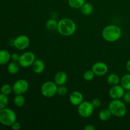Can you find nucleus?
<instances>
[{"mask_svg":"<svg viewBox=\"0 0 130 130\" xmlns=\"http://www.w3.org/2000/svg\"><path fill=\"white\" fill-rule=\"evenodd\" d=\"M58 85L53 81H46L42 85L41 94L46 98L53 97L57 93Z\"/></svg>","mask_w":130,"mask_h":130,"instance_id":"obj_5","label":"nucleus"},{"mask_svg":"<svg viewBox=\"0 0 130 130\" xmlns=\"http://www.w3.org/2000/svg\"><path fill=\"white\" fill-rule=\"evenodd\" d=\"M20 58V55L18 53H14L11 55V59L12 61H15V62H19V60Z\"/></svg>","mask_w":130,"mask_h":130,"instance_id":"obj_31","label":"nucleus"},{"mask_svg":"<svg viewBox=\"0 0 130 130\" xmlns=\"http://www.w3.org/2000/svg\"><path fill=\"white\" fill-rule=\"evenodd\" d=\"M29 88V83L24 79H20L16 81L12 86L13 91L15 95H23L27 91Z\"/></svg>","mask_w":130,"mask_h":130,"instance_id":"obj_8","label":"nucleus"},{"mask_svg":"<svg viewBox=\"0 0 130 130\" xmlns=\"http://www.w3.org/2000/svg\"><path fill=\"white\" fill-rule=\"evenodd\" d=\"M12 91V86H11V85H9V84H5V85H3L1 88V93L6 95V96H8L9 95H10Z\"/></svg>","mask_w":130,"mask_h":130,"instance_id":"obj_24","label":"nucleus"},{"mask_svg":"<svg viewBox=\"0 0 130 130\" xmlns=\"http://www.w3.org/2000/svg\"><path fill=\"white\" fill-rule=\"evenodd\" d=\"M36 60V56L32 52H26L20 55L19 63L22 67L27 68L32 66L33 63Z\"/></svg>","mask_w":130,"mask_h":130,"instance_id":"obj_7","label":"nucleus"},{"mask_svg":"<svg viewBox=\"0 0 130 130\" xmlns=\"http://www.w3.org/2000/svg\"><path fill=\"white\" fill-rule=\"evenodd\" d=\"M126 68L127 71L130 72V60H129L126 63Z\"/></svg>","mask_w":130,"mask_h":130,"instance_id":"obj_33","label":"nucleus"},{"mask_svg":"<svg viewBox=\"0 0 130 130\" xmlns=\"http://www.w3.org/2000/svg\"><path fill=\"white\" fill-rule=\"evenodd\" d=\"M30 44V39L25 35H20L14 39L13 46L19 50H24Z\"/></svg>","mask_w":130,"mask_h":130,"instance_id":"obj_9","label":"nucleus"},{"mask_svg":"<svg viewBox=\"0 0 130 130\" xmlns=\"http://www.w3.org/2000/svg\"><path fill=\"white\" fill-rule=\"evenodd\" d=\"M122 35L120 27L116 25H109L104 28L102 32V38L105 41L113 43L119 40Z\"/></svg>","mask_w":130,"mask_h":130,"instance_id":"obj_2","label":"nucleus"},{"mask_svg":"<svg viewBox=\"0 0 130 130\" xmlns=\"http://www.w3.org/2000/svg\"><path fill=\"white\" fill-rule=\"evenodd\" d=\"M108 109L112 115L117 118H122L126 115L127 112L126 106L120 99H113L109 104Z\"/></svg>","mask_w":130,"mask_h":130,"instance_id":"obj_3","label":"nucleus"},{"mask_svg":"<svg viewBox=\"0 0 130 130\" xmlns=\"http://www.w3.org/2000/svg\"><path fill=\"white\" fill-rule=\"evenodd\" d=\"M20 66L19 65V62L12 61V62H10L9 64L8 65V72L10 74H17L19 71Z\"/></svg>","mask_w":130,"mask_h":130,"instance_id":"obj_17","label":"nucleus"},{"mask_svg":"<svg viewBox=\"0 0 130 130\" xmlns=\"http://www.w3.org/2000/svg\"><path fill=\"white\" fill-rule=\"evenodd\" d=\"M94 109L91 102L83 101L77 106V112L79 115L83 118H90L94 112Z\"/></svg>","mask_w":130,"mask_h":130,"instance_id":"obj_6","label":"nucleus"},{"mask_svg":"<svg viewBox=\"0 0 130 130\" xmlns=\"http://www.w3.org/2000/svg\"><path fill=\"white\" fill-rule=\"evenodd\" d=\"M121 85L125 90H130V74H126L122 77L121 79Z\"/></svg>","mask_w":130,"mask_h":130,"instance_id":"obj_20","label":"nucleus"},{"mask_svg":"<svg viewBox=\"0 0 130 130\" xmlns=\"http://www.w3.org/2000/svg\"><path fill=\"white\" fill-rule=\"evenodd\" d=\"M91 70L94 72L95 76H104L108 72L109 68L105 62H97L93 65Z\"/></svg>","mask_w":130,"mask_h":130,"instance_id":"obj_10","label":"nucleus"},{"mask_svg":"<svg viewBox=\"0 0 130 130\" xmlns=\"http://www.w3.org/2000/svg\"><path fill=\"white\" fill-rule=\"evenodd\" d=\"M11 59V55L7 50H0V66H3L8 63Z\"/></svg>","mask_w":130,"mask_h":130,"instance_id":"obj_15","label":"nucleus"},{"mask_svg":"<svg viewBox=\"0 0 130 130\" xmlns=\"http://www.w3.org/2000/svg\"><path fill=\"white\" fill-rule=\"evenodd\" d=\"M84 129L85 130H95V128L94 127L93 125H92V124H88V125H86V126L84 128Z\"/></svg>","mask_w":130,"mask_h":130,"instance_id":"obj_32","label":"nucleus"},{"mask_svg":"<svg viewBox=\"0 0 130 130\" xmlns=\"http://www.w3.org/2000/svg\"><path fill=\"white\" fill-rule=\"evenodd\" d=\"M8 104V96L0 93V109L6 107Z\"/></svg>","mask_w":130,"mask_h":130,"instance_id":"obj_25","label":"nucleus"},{"mask_svg":"<svg viewBox=\"0 0 130 130\" xmlns=\"http://www.w3.org/2000/svg\"><path fill=\"white\" fill-rule=\"evenodd\" d=\"M58 22L55 19H50L47 20L46 23V27L49 30H53L57 29V26H58Z\"/></svg>","mask_w":130,"mask_h":130,"instance_id":"obj_23","label":"nucleus"},{"mask_svg":"<svg viewBox=\"0 0 130 130\" xmlns=\"http://www.w3.org/2000/svg\"><path fill=\"white\" fill-rule=\"evenodd\" d=\"M95 74L93 72L92 70H88L85 71L83 74V78L86 81H91L95 77Z\"/></svg>","mask_w":130,"mask_h":130,"instance_id":"obj_26","label":"nucleus"},{"mask_svg":"<svg viewBox=\"0 0 130 130\" xmlns=\"http://www.w3.org/2000/svg\"><path fill=\"white\" fill-rule=\"evenodd\" d=\"M124 92L125 90L124 88L118 84L111 86V88L109 89V95L112 99H121L123 98Z\"/></svg>","mask_w":130,"mask_h":130,"instance_id":"obj_11","label":"nucleus"},{"mask_svg":"<svg viewBox=\"0 0 130 130\" xmlns=\"http://www.w3.org/2000/svg\"><path fill=\"white\" fill-rule=\"evenodd\" d=\"M68 4L72 8L80 9L86 1L85 0H67Z\"/></svg>","mask_w":130,"mask_h":130,"instance_id":"obj_22","label":"nucleus"},{"mask_svg":"<svg viewBox=\"0 0 130 130\" xmlns=\"http://www.w3.org/2000/svg\"><path fill=\"white\" fill-rule=\"evenodd\" d=\"M57 30L63 36H71L76 32V24L71 19L63 18L58 21Z\"/></svg>","mask_w":130,"mask_h":130,"instance_id":"obj_1","label":"nucleus"},{"mask_svg":"<svg viewBox=\"0 0 130 130\" xmlns=\"http://www.w3.org/2000/svg\"><path fill=\"white\" fill-rule=\"evenodd\" d=\"M33 72L37 74H39L43 72L45 69V64L44 62L41 59H36L32 66Z\"/></svg>","mask_w":130,"mask_h":130,"instance_id":"obj_14","label":"nucleus"},{"mask_svg":"<svg viewBox=\"0 0 130 130\" xmlns=\"http://www.w3.org/2000/svg\"><path fill=\"white\" fill-rule=\"evenodd\" d=\"M68 93V89L64 85L58 86L57 88V94L60 96H65Z\"/></svg>","mask_w":130,"mask_h":130,"instance_id":"obj_27","label":"nucleus"},{"mask_svg":"<svg viewBox=\"0 0 130 130\" xmlns=\"http://www.w3.org/2000/svg\"><path fill=\"white\" fill-rule=\"evenodd\" d=\"M25 102V97L23 95H16L13 99V103L17 107H22L24 106Z\"/></svg>","mask_w":130,"mask_h":130,"instance_id":"obj_21","label":"nucleus"},{"mask_svg":"<svg viewBox=\"0 0 130 130\" xmlns=\"http://www.w3.org/2000/svg\"><path fill=\"white\" fill-rule=\"evenodd\" d=\"M107 81L109 85H110V86H113V85H118L120 83L121 79L118 74L115 73H112L107 76Z\"/></svg>","mask_w":130,"mask_h":130,"instance_id":"obj_18","label":"nucleus"},{"mask_svg":"<svg viewBox=\"0 0 130 130\" xmlns=\"http://www.w3.org/2000/svg\"><path fill=\"white\" fill-rule=\"evenodd\" d=\"M11 128H12V129L19 130L20 129V128H21V125H20V124L19 123V122L15 121V122H14L12 124H11Z\"/></svg>","mask_w":130,"mask_h":130,"instance_id":"obj_30","label":"nucleus"},{"mask_svg":"<svg viewBox=\"0 0 130 130\" xmlns=\"http://www.w3.org/2000/svg\"><path fill=\"white\" fill-rule=\"evenodd\" d=\"M84 96L81 92L78 91H72L69 95V102L72 105L78 106L83 102Z\"/></svg>","mask_w":130,"mask_h":130,"instance_id":"obj_12","label":"nucleus"},{"mask_svg":"<svg viewBox=\"0 0 130 130\" xmlns=\"http://www.w3.org/2000/svg\"><path fill=\"white\" fill-rule=\"evenodd\" d=\"M16 120V113L12 109L7 107L0 109V123L3 125L11 126Z\"/></svg>","mask_w":130,"mask_h":130,"instance_id":"obj_4","label":"nucleus"},{"mask_svg":"<svg viewBox=\"0 0 130 130\" xmlns=\"http://www.w3.org/2000/svg\"><path fill=\"white\" fill-rule=\"evenodd\" d=\"M123 99L125 102L128 103V104L130 103V90H126V91L124 92Z\"/></svg>","mask_w":130,"mask_h":130,"instance_id":"obj_29","label":"nucleus"},{"mask_svg":"<svg viewBox=\"0 0 130 130\" xmlns=\"http://www.w3.org/2000/svg\"><path fill=\"white\" fill-rule=\"evenodd\" d=\"M67 79H68V77L66 72L63 71H59L55 76L54 82L58 86L64 85L67 83Z\"/></svg>","mask_w":130,"mask_h":130,"instance_id":"obj_13","label":"nucleus"},{"mask_svg":"<svg viewBox=\"0 0 130 130\" xmlns=\"http://www.w3.org/2000/svg\"><path fill=\"white\" fill-rule=\"evenodd\" d=\"M91 104H93L94 107L98 108L101 105L102 102L101 100H100L99 99H98V98H95V99H93L92 100H91Z\"/></svg>","mask_w":130,"mask_h":130,"instance_id":"obj_28","label":"nucleus"},{"mask_svg":"<svg viewBox=\"0 0 130 130\" xmlns=\"http://www.w3.org/2000/svg\"><path fill=\"white\" fill-rule=\"evenodd\" d=\"M112 114L109 109H103L99 112V118L102 121H107L111 118Z\"/></svg>","mask_w":130,"mask_h":130,"instance_id":"obj_19","label":"nucleus"},{"mask_svg":"<svg viewBox=\"0 0 130 130\" xmlns=\"http://www.w3.org/2000/svg\"><path fill=\"white\" fill-rule=\"evenodd\" d=\"M80 10H81V12L82 13V14H83L84 15L88 16V15H91L93 11V7L91 3L85 2L83 5V6L80 8Z\"/></svg>","mask_w":130,"mask_h":130,"instance_id":"obj_16","label":"nucleus"}]
</instances>
